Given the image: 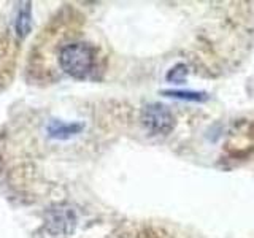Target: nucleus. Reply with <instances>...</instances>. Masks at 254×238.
Masks as SVG:
<instances>
[{
  "instance_id": "nucleus-2",
  "label": "nucleus",
  "mask_w": 254,
  "mask_h": 238,
  "mask_svg": "<svg viewBox=\"0 0 254 238\" xmlns=\"http://www.w3.org/2000/svg\"><path fill=\"white\" fill-rule=\"evenodd\" d=\"M76 229V213L67 203H56L45 213L43 230L56 238L70 237Z\"/></svg>"
},
{
  "instance_id": "nucleus-7",
  "label": "nucleus",
  "mask_w": 254,
  "mask_h": 238,
  "mask_svg": "<svg viewBox=\"0 0 254 238\" xmlns=\"http://www.w3.org/2000/svg\"><path fill=\"white\" fill-rule=\"evenodd\" d=\"M79 129L78 125H65V124H62V122H58V124H51L50 127V132L54 135V137H61V138H67L68 135L71 133H75L76 130Z\"/></svg>"
},
{
  "instance_id": "nucleus-6",
  "label": "nucleus",
  "mask_w": 254,
  "mask_h": 238,
  "mask_svg": "<svg viewBox=\"0 0 254 238\" xmlns=\"http://www.w3.org/2000/svg\"><path fill=\"white\" fill-rule=\"evenodd\" d=\"M186 76H188V67L185 63H177V65L167 73V79L177 84H181L186 79Z\"/></svg>"
},
{
  "instance_id": "nucleus-3",
  "label": "nucleus",
  "mask_w": 254,
  "mask_h": 238,
  "mask_svg": "<svg viewBox=\"0 0 254 238\" xmlns=\"http://www.w3.org/2000/svg\"><path fill=\"white\" fill-rule=\"evenodd\" d=\"M141 122L156 135H167L175 129V116L162 103H148L141 110Z\"/></svg>"
},
{
  "instance_id": "nucleus-4",
  "label": "nucleus",
  "mask_w": 254,
  "mask_h": 238,
  "mask_svg": "<svg viewBox=\"0 0 254 238\" xmlns=\"http://www.w3.org/2000/svg\"><path fill=\"white\" fill-rule=\"evenodd\" d=\"M30 27V5H22L19 8L18 14H16V21H14V30L16 34L24 37L27 34V30Z\"/></svg>"
},
{
  "instance_id": "nucleus-5",
  "label": "nucleus",
  "mask_w": 254,
  "mask_h": 238,
  "mask_svg": "<svg viewBox=\"0 0 254 238\" xmlns=\"http://www.w3.org/2000/svg\"><path fill=\"white\" fill-rule=\"evenodd\" d=\"M164 95L173 99L181 100H192V102H205L208 100V94L206 92H197V91H162Z\"/></svg>"
},
{
  "instance_id": "nucleus-1",
  "label": "nucleus",
  "mask_w": 254,
  "mask_h": 238,
  "mask_svg": "<svg viewBox=\"0 0 254 238\" xmlns=\"http://www.w3.org/2000/svg\"><path fill=\"white\" fill-rule=\"evenodd\" d=\"M59 65L75 79H92L99 71L100 56L97 48L86 42L65 45L59 53Z\"/></svg>"
}]
</instances>
